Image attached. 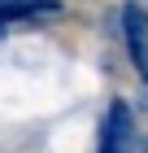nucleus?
Listing matches in <instances>:
<instances>
[{"label":"nucleus","mask_w":148,"mask_h":153,"mask_svg":"<svg viewBox=\"0 0 148 153\" xmlns=\"http://www.w3.org/2000/svg\"><path fill=\"white\" fill-rule=\"evenodd\" d=\"M118 22H122V39H126V53H131V66L148 83V13L131 0V4H122Z\"/></svg>","instance_id":"obj_1"},{"label":"nucleus","mask_w":148,"mask_h":153,"mask_svg":"<svg viewBox=\"0 0 148 153\" xmlns=\"http://www.w3.org/2000/svg\"><path fill=\"white\" fill-rule=\"evenodd\" d=\"M126 144H131V109H126V101H113L105 114L96 153H126Z\"/></svg>","instance_id":"obj_2"},{"label":"nucleus","mask_w":148,"mask_h":153,"mask_svg":"<svg viewBox=\"0 0 148 153\" xmlns=\"http://www.w3.org/2000/svg\"><path fill=\"white\" fill-rule=\"evenodd\" d=\"M0 4H39V0H0Z\"/></svg>","instance_id":"obj_3"}]
</instances>
